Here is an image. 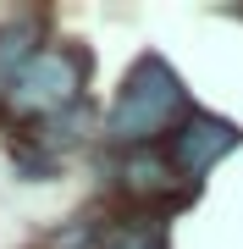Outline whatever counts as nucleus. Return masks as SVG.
I'll return each mask as SVG.
<instances>
[{
	"label": "nucleus",
	"instance_id": "nucleus-5",
	"mask_svg": "<svg viewBox=\"0 0 243 249\" xmlns=\"http://www.w3.org/2000/svg\"><path fill=\"white\" fill-rule=\"evenodd\" d=\"M33 22H11L0 28V89H11V83L28 72V61H33Z\"/></svg>",
	"mask_w": 243,
	"mask_h": 249
},
{
	"label": "nucleus",
	"instance_id": "nucleus-4",
	"mask_svg": "<svg viewBox=\"0 0 243 249\" xmlns=\"http://www.w3.org/2000/svg\"><path fill=\"white\" fill-rule=\"evenodd\" d=\"M122 188L127 194H138V199H171L177 194V178H171V160L166 155H155V150H122Z\"/></svg>",
	"mask_w": 243,
	"mask_h": 249
},
{
	"label": "nucleus",
	"instance_id": "nucleus-3",
	"mask_svg": "<svg viewBox=\"0 0 243 249\" xmlns=\"http://www.w3.org/2000/svg\"><path fill=\"white\" fill-rule=\"evenodd\" d=\"M227 150H238V127L221 122V116H205V111H194L188 122L171 133V166H177L182 178H205Z\"/></svg>",
	"mask_w": 243,
	"mask_h": 249
},
{
	"label": "nucleus",
	"instance_id": "nucleus-1",
	"mask_svg": "<svg viewBox=\"0 0 243 249\" xmlns=\"http://www.w3.org/2000/svg\"><path fill=\"white\" fill-rule=\"evenodd\" d=\"M182 122H188L182 78L161 55H144L127 72V83L116 89V106L105 116V139L116 150H149V139H161L166 127H182Z\"/></svg>",
	"mask_w": 243,
	"mask_h": 249
},
{
	"label": "nucleus",
	"instance_id": "nucleus-6",
	"mask_svg": "<svg viewBox=\"0 0 243 249\" xmlns=\"http://www.w3.org/2000/svg\"><path fill=\"white\" fill-rule=\"evenodd\" d=\"M94 249H166V227L155 216H133V222H116L111 232H99Z\"/></svg>",
	"mask_w": 243,
	"mask_h": 249
},
{
	"label": "nucleus",
	"instance_id": "nucleus-2",
	"mask_svg": "<svg viewBox=\"0 0 243 249\" xmlns=\"http://www.w3.org/2000/svg\"><path fill=\"white\" fill-rule=\"evenodd\" d=\"M83 72H89V61H83L78 50H39L33 61H28V72L6 89L11 116L55 122V116L78 111L83 106Z\"/></svg>",
	"mask_w": 243,
	"mask_h": 249
}]
</instances>
